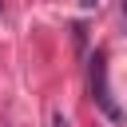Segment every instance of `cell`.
Returning a JSON list of instances; mask_svg holds the SVG:
<instances>
[{"label":"cell","instance_id":"obj_1","mask_svg":"<svg viewBox=\"0 0 127 127\" xmlns=\"http://www.w3.org/2000/svg\"><path fill=\"white\" fill-rule=\"evenodd\" d=\"M91 91H95V103L103 107V115H107V119H119V103H115L111 83H107V56H103V52L91 60Z\"/></svg>","mask_w":127,"mask_h":127},{"label":"cell","instance_id":"obj_2","mask_svg":"<svg viewBox=\"0 0 127 127\" xmlns=\"http://www.w3.org/2000/svg\"><path fill=\"white\" fill-rule=\"evenodd\" d=\"M79 4H83V8H95V0H79Z\"/></svg>","mask_w":127,"mask_h":127}]
</instances>
